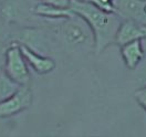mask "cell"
Segmentation results:
<instances>
[{"mask_svg":"<svg viewBox=\"0 0 146 137\" xmlns=\"http://www.w3.org/2000/svg\"><path fill=\"white\" fill-rule=\"evenodd\" d=\"M70 8L91 28L95 54H100L109 46L115 43L116 32L122 21L117 13L103 11L86 0H71Z\"/></svg>","mask_w":146,"mask_h":137,"instance_id":"obj_1","label":"cell"},{"mask_svg":"<svg viewBox=\"0 0 146 137\" xmlns=\"http://www.w3.org/2000/svg\"><path fill=\"white\" fill-rule=\"evenodd\" d=\"M55 33L70 51H94V36L85 20L76 13L69 18L52 20Z\"/></svg>","mask_w":146,"mask_h":137,"instance_id":"obj_2","label":"cell"},{"mask_svg":"<svg viewBox=\"0 0 146 137\" xmlns=\"http://www.w3.org/2000/svg\"><path fill=\"white\" fill-rule=\"evenodd\" d=\"M3 71L19 85H29L31 79L29 65L20 50L19 43L16 41H12L7 46Z\"/></svg>","mask_w":146,"mask_h":137,"instance_id":"obj_3","label":"cell"},{"mask_svg":"<svg viewBox=\"0 0 146 137\" xmlns=\"http://www.w3.org/2000/svg\"><path fill=\"white\" fill-rule=\"evenodd\" d=\"M33 101V94L29 85H20L8 99L0 103V118L13 116L28 110Z\"/></svg>","mask_w":146,"mask_h":137,"instance_id":"obj_4","label":"cell"},{"mask_svg":"<svg viewBox=\"0 0 146 137\" xmlns=\"http://www.w3.org/2000/svg\"><path fill=\"white\" fill-rule=\"evenodd\" d=\"M19 44H23L38 53L44 54L50 50V40L46 32L42 29L33 27L23 28L17 33L13 40Z\"/></svg>","mask_w":146,"mask_h":137,"instance_id":"obj_5","label":"cell"},{"mask_svg":"<svg viewBox=\"0 0 146 137\" xmlns=\"http://www.w3.org/2000/svg\"><path fill=\"white\" fill-rule=\"evenodd\" d=\"M115 8L122 20L146 24V0H115Z\"/></svg>","mask_w":146,"mask_h":137,"instance_id":"obj_6","label":"cell"},{"mask_svg":"<svg viewBox=\"0 0 146 137\" xmlns=\"http://www.w3.org/2000/svg\"><path fill=\"white\" fill-rule=\"evenodd\" d=\"M146 39V24L135 22L133 20H122L116 32L115 43L119 46L135 40Z\"/></svg>","mask_w":146,"mask_h":137,"instance_id":"obj_7","label":"cell"},{"mask_svg":"<svg viewBox=\"0 0 146 137\" xmlns=\"http://www.w3.org/2000/svg\"><path fill=\"white\" fill-rule=\"evenodd\" d=\"M19 46H20V50H21L22 54L27 61L28 65H30L36 73L43 75V74L52 72L55 69L56 64H55L53 59H51L44 54L38 53L36 51L31 50L30 48H28L27 46L19 44Z\"/></svg>","mask_w":146,"mask_h":137,"instance_id":"obj_8","label":"cell"},{"mask_svg":"<svg viewBox=\"0 0 146 137\" xmlns=\"http://www.w3.org/2000/svg\"><path fill=\"white\" fill-rule=\"evenodd\" d=\"M121 55L124 64L129 70L135 69L144 58L142 40H135L121 46Z\"/></svg>","mask_w":146,"mask_h":137,"instance_id":"obj_9","label":"cell"},{"mask_svg":"<svg viewBox=\"0 0 146 137\" xmlns=\"http://www.w3.org/2000/svg\"><path fill=\"white\" fill-rule=\"evenodd\" d=\"M32 12L42 18H46V20H56V19H63L72 17L75 13L73 12L71 8H61L53 5L46 3L42 1L41 3H38L32 9Z\"/></svg>","mask_w":146,"mask_h":137,"instance_id":"obj_10","label":"cell"},{"mask_svg":"<svg viewBox=\"0 0 146 137\" xmlns=\"http://www.w3.org/2000/svg\"><path fill=\"white\" fill-rule=\"evenodd\" d=\"M0 5L2 18L7 23H17L26 17L23 6L18 0H2Z\"/></svg>","mask_w":146,"mask_h":137,"instance_id":"obj_11","label":"cell"},{"mask_svg":"<svg viewBox=\"0 0 146 137\" xmlns=\"http://www.w3.org/2000/svg\"><path fill=\"white\" fill-rule=\"evenodd\" d=\"M19 86L20 85L15 81H12L5 71H1L0 72V103L6 99H8L10 95H12L18 90Z\"/></svg>","mask_w":146,"mask_h":137,"instance_id":"obj_12","label":"cell"},{"mask_svg":"<svg viewBox=\"0 0 146 137\" xmlns=\"http://www.w3.org/2000/svg\"><path fill=\"white\" fill-rule=\"evenodd\" d=\"M96 6L99 9L111 12V13H116V8H115V0H86Z\"/></svg>","mask_w":146,"mask_h":137,"instance_id":"obj_13","label":"cell"},{"mask_svg":"<svg viewBox=\"0 0 146 137\" xmlns=\"http://www.w3.org/2000/svg\"><path fill=\"white\" fill-rule=\"evenodd\" d=\"M134 97L136 102L146 111V86L143 89H139L134 93Z\"/></svg>","mask_w":146,"mask_h":137,"instance_id":"obj_14","label":"cell"},{"mask_svg":"<svg viewBox=\"0 0 146 137\" xmlns=\"http://www.w3.org/2000/svg\"><path fill=\"white\" fill-rule=\"evenodd\" d=\"M43 1L61 8H70V5H71V0H43Z\"/></svg>","mask_w":146,"mask_h":137,"instance_id":"obj_15","label":"cell"},{"mask_svg":"<svg viewBox=\"0 0 146 137\" xmlns=\"http://www.w3.org/2000/svg\"><path fill=\"white\" fill-rule=\"evenodd\" d=\"M6 50L7 46H3L0 44V72L3 71L5 68V61H6Z\"/></svg>","mask_w":146,"mask_h":137,"instance_id":"obj_16","label":"cell"},{"mask_svg":"<svg viewBox=\"0 0 146 137\" xmlns=\"http://www.w3.org/2000/svg\"><path fill=\"white\" fill-rule=\"evenodd\" d=\"M1 1H2V0H0V3H1Z\"/></svg>","mask_w":146,"mask_h":137,"instance_id":"obj_17","label":"cell"}]
</instances>
